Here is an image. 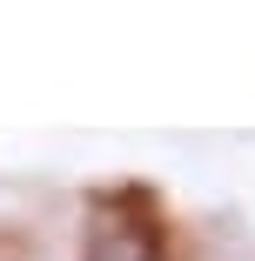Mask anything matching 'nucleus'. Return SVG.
Listing matches in <instances>:
<instances>
[{
	"label": "nucleus",
	"mask_w": 255,
	"mask_h": 261,
	"mask_svg": "<svg viewBox=\"0 0 255 261\" xmlns=\"http://www.w3.org/2000/svg\"><path fill=\"white\" fill-rule=\"evenodd\" d=\"M87 261H168V254H161V241L148 234V228L108 221V228H94V234H87Z\"/></svg>",
	"instance_id": "1"
}]
</instances>
